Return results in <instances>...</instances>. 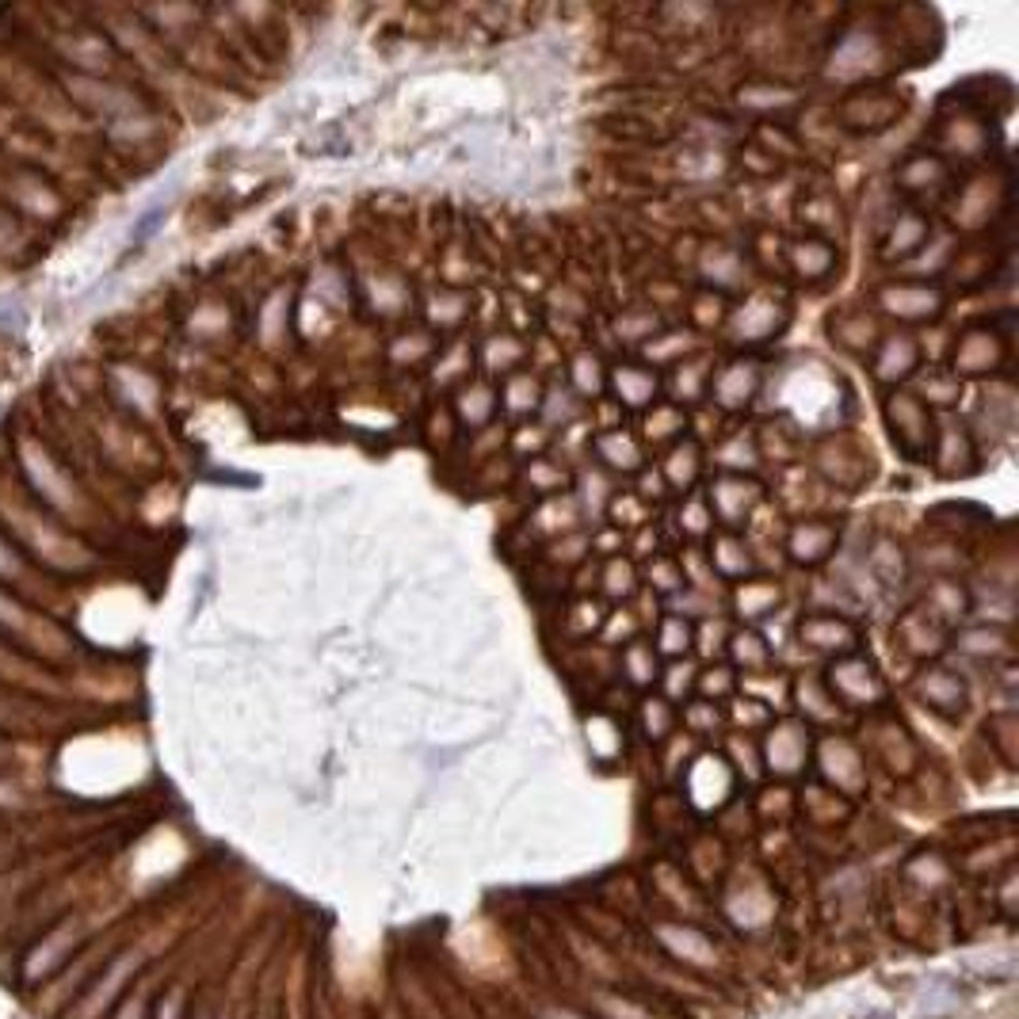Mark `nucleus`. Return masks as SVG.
<instances>
[{
  "instance_id": "28",
  "label": "nucleus",
  "mask_w": 1019,
  "mask_h": 1019,
  "mask_svg": "<svg viewBox=\"0 0 1019 1019\" xmlns=\"http://www.w3.org/2000/svg\"><path fill=\"white\" fill-rule=\"evenodd\" d=\"M661 482H665V489H676V493H687L695 482H699L702 474V451L695 439H679V443L668 447V454L661 459Z\"/></svg>"
},
{
  "instance_id": "40",
  "label": "nucleus",
  "mask_w": 1019,
  "mask_h": 1019,
  "mask_svg": "<svg viewBox=\"0 0 1019 1019\" xmlns=\"http://www.w3.org/2000/svg\"><path fill=\"white\" fill-rule=\"evenodd\" d=\"M714 462L722 466V474H753L760 466V451H756V436H745V431H733L730 439L714 447Z\"/></svg>"
},
{
  "instance_id": "59",
  "label": "nucleus",
  "mask_w": 1019,
  "mask_h": 1019,
  "mask_svg": "<svg viewBox=\"0 0 1019 1019\" xmlns=\"http://www.w3.org/2000/svg\"><path fill=\"white\" fill-rule=\"evenodd\" d=\"M684 718L691 725H718V707L714 702H707V699H695V702H687V710H684Z\"/></svg>"
},
{
  "instance_id": "60",
  "label": "nucleus",
  "mask_w": 1019,
  "mask_h": 1019,
  "mask_svg": "<svg viewBox=\"0 0 1019 1019\" xmlns=\"http://www.w3.org/2000/svg\"><path fill=\"white\" fill-rule=\"evenodd\" d=\"M161 222H165V206H150V211L142 214V222L134 226V234H130V237H134V245H142L150 234H157Z\"/></svg>"
},
{
  "instance_id": "19",
  "label": "nucleus",
  "mask_w": 1019,
  "mask_h": 1019,
  "mask_svg": "<svg viewBox=\"0 0 1019 1019\" xmlns=\"http://www.w3.org/2000/svg\"><path fill=\"white\" fill-rule=\"evenodd\" d=\"M607 390L615 393V401L627 408H650L657 405L661 393V375L642 363H619V367L607 370Z\"/></svg>"
},
{
  "instance_id": "2",
  "label": "nucleus",
  "mask_w": 1019,
  "mask_h": 1019,
  "mask_svg": "<svg viewBox=\"0 0 1019 1019\" xmlns=\"http://www.w3.org/2000/svg\"><path fill=\"white\" fill-rule=\"evenodd\" d=\"M837 122L855 134H882L905 115V96L893 88H855L832 107Z\"/></svg>"
},
{
  "instance_id": "30",
  "label": "nucleus",
  "mask_w": 1019,
  "mask_h": 1019,
  "mask_svg": "<svg viewBox=\"0 0 1019 1019\" xmlns=\"http://www.w3.org/2000/svg\"><path fill=\"white\" fill-rule=\"evenodd\" d=\"M612 497H615V485H612V474H607V470H600V466L581 470L577 489H573V500H577V508H581V516H589L592 523H600L607 516V508H612Z\"/></svg>"
},
{
  "instance_id": "8",
  "label": "nucleus",
  "mask_w": 1019,
  "mask_h": 1019,
  "mask_svg": "<svg viewBox=\"0 0 1019 1019\" xmlns=\"http://www.w3.org/2000/svg\"><path fill=\"white\" fill-rule=\"evenodd\" d=\"M932 466L944 482H962V477L977 474V439L974 431L967 428L955 416H944L936 420V443H932Z\"/></svg>"
},
{
  "instance_id": "58",
  "label": "nucleus",
  "mask_w": 1019,
  "mask_h": 1019,
  "mask_svg": "<svg viewBox=\"0 0 1019 1019\" xmlns=\"http://www.w3.org/2000/svg\"><path fill=\"white\" fill-rule=\"evenodd\" d=\"M27 310L20 306V298H0V333H20Z\"/></svg>"
},
{
  "instance_id": "14",
  "label": "nucleus",
  "mask_w": 1019,
  "mask_h": 1019,
  "mask_svg": "<svg viewBox=\"0 0 1019 1019\" xmlns=\"http://www.w3.org/2000/svg\"><path fill=\"white\" fill-rule=\"evenodd\" d=\"M928 241H932L928 214L916 211V206H905V211H893L890 222H886L878 257H882L886 264H909V260H916L928 249Z\"/></svg>"
},
{
  "instance_id": "37",
  "label": "nucleus",
  "mask_w": 1019,
  "mask_h": 1019,
  "mask_svg": "<svg viewBox=\"0 0 1019 1019\" xmlns=\"http://www.w3.org/2000/svg\"><path fill=\"white\" fill-rule=\"evenodd\" d=\"M733 607H737V615L748 623L768 619V615L779 607V584L775 581H740L737 592H733Z\"/></svg>"
},
{
  "instance_id": "4",
  "label": "nucleus",
  "mask_w": 1019,
  "mask_h": 1019,
  "mask_svg": "<svg viewBox=\"0 0 1019 1019\" xmlns=\"http://www.w3.org/2000/svg\"><path fill=\"white\" fill-rule=\"evenodd\" d=\"M893 188L905 191L909 199H921V203L951 195L955 191L951 161H947L944 153H932V150L909 153V157H901L898 168H893Z\"/></svg>"
},
{
  "instance_id": "49",
  "label": "nucleus",
  "mask_w": 1019,
  "mask_h": 1019,
  "mask_svg": "<svg viewBox=\"0 0 1019 1019\" xmlns=\"http://www.w3.org/2000/svg\"><path fill=\"white\" fill-rule=\"evenodd\" d=\"M687 347H691L687 333H657L645 344V355L653 359V367H676V363H684Z\"/></svg>"
},
{
  "instance_id": "53",
  "label": "nucleus",
  "mask_w": 1019,
  "mask_h": 1019,
  "mask_svg": "<svg viewBox=\"0 0 1019 1019\" xmlns=\"http://www.w3.org/2000/svg\"><path fill=\"white\" fill-rule=\"evenodd\" d=\"M730 623L722 619V615H710V619H702V627L695 630V642H699V650L707 653V657H714V653H722L725 645H730Z\"/></svg>"
},
{
  "instance_id": "34",
  "label": "nucleus",
  "mask_w": 1019,
  "mask_h": 1019,
  "mask_svg": "<svg viewBox=\"0 0 1019 1019\" xmlns=\"http://www.w3.org/2000/svg\"><path fill=\"white\" fill-rule=\"evenodd\" d=\"M523 359H528V344L516 333H497L482 344V367L489 375H516V370H523Z\"/></svg>"
},
{
  "instance_id": "23",
  "label": "nucleus",
  "mask_w": 1019,
  "mask_h": 1019,
  "mask_svg": "<svg viewBox=\"0 0 1019 1019\" xmlns=\"http://www.w3.org/2000/svg\"><path fill=\"white\" fill-rule=\"evenodd\" d=\"M783 260L806 283H821L837 272V249H832V241H821V237H798V241H791Z\"/></svg>"
},
{
  "instance_id": "13",
  "label": "nucleus",
  "mask_w": 1019,
  "mask_h": 1019,
  "mask_svg": "<svg viewBox=\"0 0 1019 1019\" xmlns=\"http://www.w3.org/2000/svg\"><path fill=\"white\" fill-rule=\"evenodd\" d=\"M840 523L821 520V516H806V520H794L786 528V554H791L794 566H825L832 554L840 550Z\"/></svg>"
},
{
  "instance_id": "44",
  "label": "nucleus",
  "mask_w": 1019,
  "mask_h": 1019,
  "mask_svg": "<svg viewBox=\"0 0 1019 1019\" xmlns=\"http://www.w3.org/2000/svg\"><path fill=\"white\" fill-rule=\"evenodd\" d=\"M756 451H760V462H794L798 459V431L786 424H763V431L756 436Z\"/></svg>"
},
{
  "instance_id": "36",
  "label": "nucleus",
  "mask_w": 1019,
  "mask_h": 1019,
  "mask_svg": "<svg viewBox=\"0 0 1019 1019\" xmlns=\"http://www.w3.org/2000/svg\"><path fill=\"white\" fill-rule=\"evenodd\" d=\"M581 413H584V401L577 398L569 386L554 382V386H546V390H543V405H538V416H543V420H538V424H543L546 431L569 428V424H573Z\"/></svg>"
},
{
  "instance_id": "39",
  "label": "nucleus",
  "mask_w": 1019,
  "mask_h": 1019,
  "mask_svg": "<svg viewBox=\"0 0 1019 1019\" xmlns=\"http://www.w3.org/2000/svg\"><path fill=\"white\" fill-rule=\"evenodd\" d=\"M569 390L581 401H600V393L607 390V367L596 352H577L573 367H569Z\"/></svg>"
},
{
  "instance_id": "15",
  "label": "nucleus",
  "mask_w": 1019,
  "mask_h": 1019,
  "mask_svg": "<svg viewBox=\"0 0 1019 1019\" xmlns=\"http://www.w3.org/2000/svg\"><path fill=\"white\" fill-rule=\"evenodd\" d=\"M592 454H596V466L607 474H642L645 470V451L642 439L627 428H604L592 436Z\"/></svg>"
},
{
  "instance_id": "26",
  "label": "nucleus",
  "mask_w": 1019,
  "mask_h": 1019,
  "mask_svg": "<svg viewBox=\"0 0 1019 1019\" xmlns=\"http://www.w3.org/2000/svg\"><path fill=\"white\" fill-rule=\"evenodd\" d=\"M699 272L707 275V280L714 283L718 291H733V287H740V283L748 280L745 257H740V252L733 249V245H722V241L702 245V252H699Z\"/></svg>"
},
{
  "instance_id": "57",
  "label": "nucleus",
  "mask_w": 1019,
  "mask_h": 1019,
  "mask_svg": "<svg viewBox=\"0 0 1019 1019\" xmlns=\"http://www.w3.org/2000/svg\"><path fill=\"white\" fill-rule=\"evenodd\" d=\"M604 607L600 604H592V600H581V604L573 607V630L577 635H592V630H600L604 627Z\"/></svg>"
},
{
  "instance_id": "56",
  "label": "nucleus",
  "mask_w": 1019,
  "mask_h": 1019,
  "mask_svg": "<svg viewBox=\"0 0 1019 1019\" xmlns=\"http://www.w3.org/2000/svg\"><path fill=\"white\" fill-rule=\"evenodd\" d=\"M661 679H665V691L673 695V699H679V695H687L695 687V679H699V668H695L691 661H673V665L661 673Z\"/></svg>"
},
{
  "instance_id": "38",
  "label": "nucleus",
  "mask_w": 1019,
  "mask_h": 1019,
  "mask_svg": "<svg viewBox=\"0 0 1019 1019\" xmlns=\"http://www.w3.org/2000/svg\"><path fill=\"white\" fill-rule=\"evenodd\" d=\"M806 745H809L806 725H802V722H779L775 730H771V737H768L771 768H779V771L798 768V760L806 756Z\"/></svg>"
},
{
  "instance_id": "52",
  "label": "nucleus",
  "mask_w": 1019,
  "mask_h": 1019,
  "mask_svg": "<svg viewBox=\"0 0 1019 1019\" xmlns=\"http://www.w3.org/2000/svg\"><path fill=\"white\" fill-rule=\"evenodd\" d=\"M645 577H650V589L668 592V596H676V592L684 589V566H679L676 558H653Z\"/></svg>"
},
{
  "instance_id": "21",
  "label": "nucleus",
  "mask_w": 1019,
  "mask_h": 1019,
  "mask_svg": "<svg viewBox=\"0 0 1019 1019\" xmlns=\"http://www.w3.org/2000/svg\"><path fill=\"white\" fill-rule=\"evenodd\" d=\"M497 413H500V393L493 390V382L474 378V382L459 386V393H454V420H459V428L485 431V428H493Z\"/></svg>"
},
{
  "instance_id": "16",
  "label": "nucleus",
  "mask_w": 1019,
  "mask_h": 1019,
  "mask_svg": "<svg viewBox=\"0 0 1019 1019\" xmlns=\"http://www.w3.org/2000/svg\"><path fill=\"white\" fill-rule=\"evenodd\" d=\"M970 604H974V596H970V589L959 577H928L916 607L924 615H932L944 630H951L955 623H962L970 615Z\"/></svg>"
},
{
  "instance_id": "51",
  "label": "nucleus",
  "mask_w": 1019,
  "mask_h": 1019,
  "mask_svg": "<svg viewBox=\"0 0 1019 1019\" xmlns=\"http://www.w3.org/2000/svg\"><path fill=\"white\" fill-rule=\"evenodd\" d=\"M679 528H684V535H691V538L714 535V516H710L707 497H687L684 500V508H679Z\"/></svg>"
},
{
  "instance_id": "33",
  "label": "nucleus",
  "mask_w": 1019,
  "mask_h": 1019,
  "mask_svg": "<svg viewBox=\"0 0 1019 1019\" xmlns=\"http://www.w3.org/2000/svg\"><path fill=\"white\" fill-rule=\"evenodd\" d=\"M687 431V408L676 405V401H657V405H650V413H645L642 420V436L650 439V443H679Z\"/></svg>"
},
{
  "instance_id": "55",
  "label": "nucleus",
  "mask_w": 1019,
  "mask_h": 1019,
  "mask_svg": "<svg viewBox=\"0 0 1019 1019\" xmlns=\"http://www.w3.org/2000/svg\"><path fill=\"white\" fill-rule=\"evenodd\" d=\"M695 687L707 695H714V699H722V695H730L733 687H737V673H733L730 665H714V668H702L699 679H695Z\"/></svg>"
},
{
  "instance_id": "7",
  "label": "nucleus",
  "mask_w": 1019,
  "mask_h": 1019,
  "mask_svg": "<svg viewBox=\"0 0 1019 1019\" xmlns=\"http://www.w3.org/2000/svg\"><path fill=\"white\" fill-rule=\"evenodd\" d=\"M707 505H710L714 523H722V531H737V528H745V523H753L756 508L763 505V489L753 477L722 474L710 482Z\"/></svg>"
},
{
  "instance_id": "32",
  "label": "nucleus",
  "mask_w": 1019,
  "mask_h": 1019,
  "mask_svg": "<svg viewBox=\"0 0 1019 1019\" xmlns=\"http://www.w3.org/2000/svg\"><path fill=\"white\" fill-rule=\"evenodd\" d=\"M725 653L733 657V665L745 668V676H763L771 668V642L760 635V630H753V627L733 630Z\"/></svg>"
},
{
  "instance_id": "48",
  "label": "nucleus",
  "mask_w": 1019,
  "mask_h": 1019,
  "mask_svg": "<svg viewBox=\"0 0 1019 1019\" xmlns=\"http://www.w3.org/2000/svg\"><path fill=\"white\" fill-rule=\"evenodd\" d=\"M600 577H604V592L612 600H630L638 592V569H635V561H627V558H607Z\"/></svg>"
},
{
  "instance_id": "27",
  "label": "nucleus",
  "mask_w": 1019,
  "mask_h": 1019,
  "mask_svg": "<svg viewBox=\"0 0 1019 1019\" xmlns=\"http://www.w3.org/2000/svg\"><path fill=\"white\" fill-rule=\"evenodd\" d=\"M882 340L875 313L867 310H848L840 318H832V344L844 347L848 355H870Z\"/></svg>"
},
{
  "instance_id": "20",
  "label": "nucleus",
  "mask_w": 1019,
  "mask_h": 1019,
  "mask_svg": "<svg viewBox=\"0 0 1019 1019\" xmlns=\"http://www.w3.org/2000/svg\"><path fill=\"white\" fill-rule=\"evenodd\" d=\"M916 695L924 699V707H932L936 714H962L967 710V684H962L959 673L944 665H928L921 676H916Z\"/></svg>"
},
{
  "instance_id": "17",
  "label": "nucleus",
  "mask_w": 1019,
  "mask_h": 1019,
  "mask_svg": "<svg viewBox=\"0 0 1019 1019\" xmlns=\"http://www.w3.org/2000/svg\"><path fill=\"white\" fill-rule=\"evenodd\" d=\"M947 635H951V630H944L936 619H932V615H924L921 607H909V612H901L898 627H893V642H898L901 650H905L909 657H916V661L939 657V653L947 650Z\"/></svg>"
},
{
  "instance_id": "24",
  "label": "nucleus",
  "mask_w": 1019,
  "mask_h": 1019,
  "mask_svg": "<svg viewBox=\"0 0 1019 1019\" xmlns=\"http://www.w3.org/2000/svg\"><path fill=\"white\" fill-rule=\"evenodd\" d=\"M993 191H1005V183H997L993 176H982V180H970L967 188L959 191L955 199V226L962 229H985V222H993Z\"/></svg>"
},
{
  "instance_id": "54",
  "label": "nucleus",
  "mask_w": 1019,
  "mask_h": 1019,
  "mask_svg": "<svg viewBox=\"0 0 1019 1019\" xmlns=\"http://www.w3.org/2000/svg\"><path fill=\"white\" fill-rule=\"evenodd\" d=\"M676 714L673 707H668V699H645L642 702V725L650 737H665L668 730H673Z\"/></svg>"
},
{
  "instance_id": "11",
  "label": "nucleus",
  "mask_w": 1019,
  "mask_h": 1019,
  "mask_svg": "<svg viewBox=\"0 0 1019 1019\" xmlns=\"http://www.w3.org/2000/svg\"><path fill=\"white\" fill-rule=\"evenodd\" d=\"M794 638H798L806 650L825 653V657H848V653H860V627L844 615L832 612H809L798 619L794 627Z\"/></svg>"
},
{
  "instance_id": "46",
  "label": "nucleus",
  "mask_w": 1019,
  "mask_h": 1019,
  "mask_svg": "<svg viewBox=\"0 0 1019 1019\" xmlns=\"http://www.w3.org/2000/svg\"><path fill=\"white\" fill-rule=\"evenodd\" d=\"M916 398L924 401V405H955L959 401V393H962V382L959 378L951 375V370H944V367H932L928 375L921 378V390H913Z\"/></svg>"
},
{
  "instance_id": "6",
  "label": "nucleus",
  "mask_w": 1019,
  "mask_h": 1019,
  "mask_svg": "<svg viewBox=\"0 0 1019 1019\" xmlns=\"http://www.w3.org/2000/svg\"><path fill=\"white\" fill-rule=\"evenodd\" d=\"M1005 359H1008V333H997L993 325H977L955 340L951 367L947 370L962 382V378L993 375V370L1005 367Z\"/></svg>"
},
{
  "instance_id": "22",
  "label": "nucleus",
  "mask_w": 1019,
  "mask_h": 1019,
  "mask_svg": "<svg viewBox=\"0 0 1019 1019\" xmlns=\"http://www.w3.org/2000/svg\"><path fill=\"white\" fill-rule=\"evenodd\" d=\"M710 569L718 581H748L756 569L753 546L737 531H718V535H710Z\"/></svg>"
},
{
  "instance_id": "9",
  "label": "nucleus",
  "mask_w": 1019,
  "mask_h": 1019,
  "mask_svg": "<svg viewBox=\"0 0 1019 1019\" xmlns=\"http://www.w3.org/2000/svg\"><path fill=\"white\" fill-rule=\"evenodd\" d=\"M825 687H829L832 699L844 702V707H875L886 695L882 676H878V668L870 665L863 653H848V657L832 661L829 676H825Z\"/></svg>"
},
{
  "instance_id": "35",
  "label": "nucleus",
  "mask_w": 1019,
  "mask_h": 1019,
  "mask_svg": "<svg viewBox=\"0 0 1019 1019\" xmlns=\"http://www.w3.org/2000/svg\"><path fill=\"white\" fill-rule=\"evenodd\" d=\"M543 378L535 375V370H516V375L505 378V393H500V405L508 408L512 416H528V413H538V405H543Z\"/></svg>"
},
{
  "instance_id": "25",
  "label": "nucleus",
  "mask_w": 1019,
  "mask_h": 1019,
  "mask_svg": "<svg viewBox=\"0 0 1019 1019\" xmlns=\"http://www.w3.org/2000/svg\"><path fill=\"white\" fill-rule=\"evenodd\" d=\"M955 650L962 653V657L970 661H1005L1008 653H1012V638H1008L1005 627H997V623H977V627H967L955 635Z\"/></svg>"
},
{
  "instance_id": "50",
  "label": "nucleus",
  "mask_w": 1019,
  "mask_h": 1019,
  "mask_svg": "<svg viewBox=\"0 0 1019 1019\" xmlns=\"http://www.w3.org/2000/svg\"><path fill=\"white\" fill-rule=\"evenodd\" d=\"M661 329V318L653 310H627L619 321H615V333L619 340H630V344H645V340H653Z\"/></svg>"
},
{
  "instance_id": "29",
  "label": "nucleus",
  "mask_w": 1019,
  "mask_h": 1019,
  "mask_svg": "<svg viewBox=\"0 0 1019 1019\" xmlns=\"http://www.w3.org/2000/svg\"><path fill=\"white\" fill-rule=\"evenodd\" d=\"M863 569H867L882 589H898V584H905V577H909V558L893 538L882 535V538L870 543L867 554H863Z\"/></svg>"
},
{
  "instance_id": "42",
  "label": "nucleus",
  "mask_w": 1019,
  "mask_h": 1019,
  "mask_svg": "<svg viewBox=\"0 0 1019 1019\" xmlns=\"http://www.w3.org/2000/svg\"><path fill=\"white\" fill-rule=\"evenodd\" d=\"M737 104L745 107V111L771 115V111H779V107H791L794 104V92L786 88V84L753 81V84H740V88H737Z\"/></svg>"
},
{
  "instance_id": "43",
  "label": "nucleus",
  "mask_w": 1019,
  "mask_h": 1019,
  "mask_svg": "<svg viewBox=\"0 0 1019 1019\" xmlns=\"http://www.w3.org/2000/svg\"><path fill=\"white\" fill-rule=\"evenodd\" d=\"M710 359H684L673 367V390H676V405H684V401H699L702 393H707V382H710Z\"/></svg>"
},
{
  "instance_id": "10",
  "label": "nucleus",
  "mask_w": 1019,
  "mask_h": 1019,
  "mask_svg": "<svg viewBox=\"0 0 1019 1019\" xmlns=\"http://www.w3.org/2000/svg\"><path fill=\"white\" fill-rule=\"evenodd\" d=\"M921 336L913 333H882L870 352V378L886 390H901L909 378L921 375Z\"/></svg>"
},
{
  "instance_id": "1",
  "label": "nucleus",
  "mask_w": 1019,
  "mask_h": 1019,
  "mask_svg": "<svg viewBox=\"0 0 1019 1019\" xmlns=\"http://www.w3.org/2000/svg\"><path fill=\"white\" fill-rule=\"evenodd\" d=\"M882 420L893 447L905 462H928L936 443V413L913 390H890L882 401Z\"/></svg>"
},
{
  "instance_id": "47",
  "label": "nucleus",
  "mask_w": 1019,
  "mask_h": 1019,
  "mask_svg": "<svg viewBox=\"0 0 1019 1019\" xmlns=\"http://www.w3.org/2000/svg\"><path fill=\"white\" fill-rule=\"evenodd\" d=\"M794 691H798V702H802V710L806 714H814V718H832L840 710V702L832 699V691L825 687V679L821 676H798V684H794Z\"/></svg>"
},
{
  "instance_id": "31",
  "label": "nucleus",
  "mask_w": 1019,
  "mask_h": 1019,
  "mask_svg": "<svg viewBox=\"0 0 1019 1019\" xmlns=\"http://www.w3.org/2000/svg\"><path fill=\"white\" fill-rule=\"evenodd\" d=\"M523 485H531V493H538V497H561V493H573V474H569L561 462L546 459V454H531L528 462H523L520 470Z\"/></svg>"
},
{
  "instance_id": "41",
  "label": "nucleus",
  "mask_w": 1019,
  "mask_h": 1019,
  "mask_svg": "<svg viewBox=\"0 0 1019 1019\" xmlns=\"http://www.w3.org/2000/svg\"><path fill=\"white\" fill-rule=\"evenodd\" d=\"M619 668H623V676H627L635 687H650L653 679H661L657 650H653V642H642V638H635V642L623 645Z\"/></svg>"
},
{
  "instance_id": "45",
  "label": "nucleus",
  "mask_w": 1019,
  "mask_h": 1019,
  "mask_svg": "<svg viewBox=\"0 0 1019 1019\" xmlns=\"http://www.w3.org/2000/svg\"><path fill=\"white\" fill-rule=\"evenodd\" d=\"M695 645V627L687 619H679V615H668V619H661V627H657V657H673V661H679L684 657L687 650Z\"/></svg>"
},
{
  "instance_id": "18",
  "label": "nucleus",
  "mask_w": 1019,
  "mask_h": 1019,
  "mask_svg": "<svg viewBox=\"0 0 1019 1019\" xmlns=\"http://www.w3.org/2000/svg\"><path fill=\"white\" fill-rule=\"evenodd\" d=\"M786 325V306L779 303V298H748V303L737 306V313H733L730 329H733V340H740V344H760V340H771L779 333V329Z\"/></svg>"
},
{
  "instance_id": "3",
  "label": "nucleus",
  "mask_w": 1019,
  "mask_h": 1019,
  "mask_svg": "<svg viewBox=\"0 0 1019 1019\" xmlns=\"http://www.w3.org/2000/svg\"><path fill=\"white\" fill-rule=\"evenodd\" d=\"M814 466L825 477L829 489L855 493L870 477V451H863L855 439L848 436H825L814 447Z\"/></svg>"
},
{
  "instance_id": "12",
  "label": "nucleus",
  "mask_w": 1019,
  "mask_h": 1019,
  "mask_svg": "<svg viewBox=\"0 0 1019 1019\" xmlns=\"http://www.w3.org/2000/svg\"><path fill=\"white\" fill-rule=\"evenodd\" d=\"M763 386V370L756 359H733L725 367L710 370L707 398L714 401L722 413H740V408L753 405V398Z\"/></svg>"
},
{
  "instance_id": "5",
  "label": "nucleus",
  "mask_w": 1019,
  "mask_h": 1019,
  "mask_svg": "<svg viewBox=\"0 0 1019 1019\" xmlns=\"http://www.w3.org/2000/svg\"><path fill=\"white\" fill-rule=\"evenodd\" d=\"M878 306H882V313L905 321V325H924V321L944 318L947 295H944V287H936V283L898 280V283H886V287L878 291Z\"/></svg>"
}]
</instances>
